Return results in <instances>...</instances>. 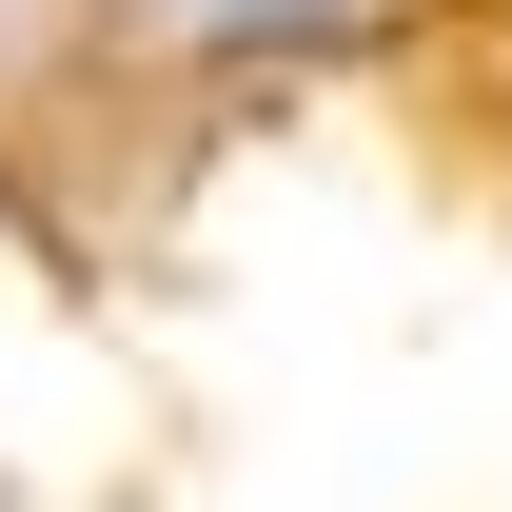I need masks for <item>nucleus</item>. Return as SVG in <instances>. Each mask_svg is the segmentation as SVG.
Here are the masks:
<instances>
[{
  "instance_id": "obj_1",
  "label": "nucleus",
  "mask_w": 512,
  "mask_h": 512,
  "mask_svg": "<svg viewBox=\"0 0 512 512\" xmlns=\"http://www.w3.org/2000/svg\"><path fill=\"white\" fill-rule=\"evenodd\" d=\"M355 20H394V0H178V40H217V60H276V40H355Z\"/></svg>"
}]
</instances>
